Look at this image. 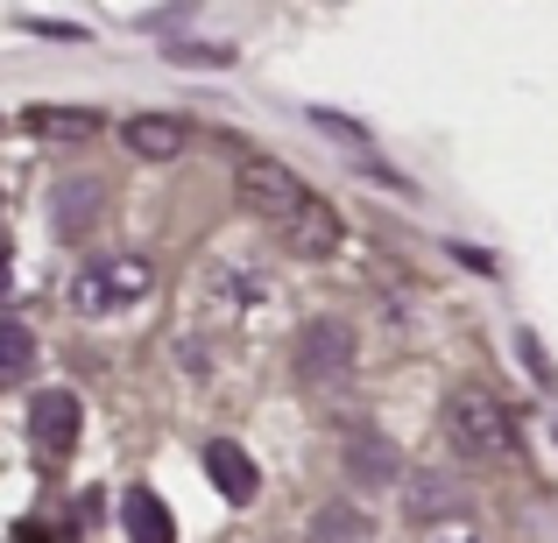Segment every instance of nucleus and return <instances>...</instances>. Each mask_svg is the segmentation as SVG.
<instances>
[{
	"label": "nucleus",
	"mask_w": 558,
	"mask_h": 543,
	"mask_svg": "<svg viewBox=\"0 0 558 543\" xmlns=\"http://www.w3.org/2000/svg\"><path fill=\"white\" fill-rule=\"evenodd\" d=\"M213 304L233 311L241 325H262V318L276 311V283L255 275V269H241V261H219V269H213Z\"/></svg>",
	"instance_id": "423d86ee"
},
{
	"label": "nucleus",
	"mask_w": 558,
	"mask_h": 543,
	"mask_svg": "<svg viewBox=\"0 0 558 543\" xmlns=\"http://www.w3.org/2000/svg\"><path fill=\"white\" fill-rule=\"evenodd\" d=\"M446 437H452L460 459H502V452H517L509 409L495 403L488 388H474V381H460V388L446 395Z\"/></svg>",
	"instance_id": "f03ea898"
},
{
	"label": "nucleus",
	"mask_w": 558,
	"mask_h": 543,
	"mask_svg": "<svg viewBox=\"0 0 558 543\" xmlns=\"http://www.w3.org/2000/svg\"><path fill=\"white\" fill-rule=\"evenodd\" d=\"M452 508H460V488H452L446 473H410V488H403V516L432 522V516H452Z\"/></svg>",
	"instance_id": "4468645a"
},
{
	"label": "nucleus",
	"mask_w": 558,
	"mask_h": 543,
	"mask_svg": "<svg viewBox=\"0 0 558 543\" xmlns=\"http://www.w3.org/2000/svg\"><path fill=\"white\" fill-rule=\"evenodd\" d=\"M121 522H128V543H178V522H170L163 502H156V488H128L121 494Z\"/></svg>",
	"instance_id": "ddd939ff"
},
{
	"label": "nucleus",
	"mask_w": 558,
	"mask_h": 543,
	"mask_svg": "<svg viewBox=\"0 0 558 543\" xmlns=\"http://www.w3.org/2000/svg\"><path fill=\"white\" fill-rule=\"evenodd\" d=\"M28 360H36V340H28L22 318H0V381L28 374Z\"/></svg>",
	"instance_id": "dca6fc26"
},
{
	"label": "nucleus",
	"mask_w": 558,
	"mask_h": 543,
	"mask_svg": "<svg viewBox=\"0 0 558 543\" xmlns=\"http://www.w3.org/2000/svg\"><path fill=\"white\" fill-rule=\"evenodd\" d=\"M99 198H107V184L99 177H71V184H57V233L64 240H85V233L99 226Z\"/></svg>",
	"instance_id": "f8f14e48"
},
{
	"label": "nucleus",
	"mask_w": 558,
	"mask_h": 543,
	"mask_svg": "<svg viewBox=\"0 0 558 543\" xmlns=\"http://www.w3.org/2000/svg\"><path fill=\"white\" fill-rule=\"evenodd\" d=\"M205 473H213V488L227 494L233 508H247L262 494V473H255V459H247L241 445H233V437H213V445H205Z\"/></svg>",
	"instance_id": "9d476101"
},
{
	"label": "nucleus",
	"mask_w": 558,
	"mask_h": 543,
	"mask_svg": "<svg viewBox=\"0 0 558 543\" xmlns=\"http://www.w3.org/2000/svg\"><path fill=\"white\" fill-rule=\"evenodd\" d=\"M0 127H8V121H0Z\"/></svg>",
	"instance_id": "b1692460"
},
{
	"label": "nucleus",
	"mask_w": 558,
	"mask_h": 543,
	"mask_svg": "<svg viewBox=\"0 0 558 543\" xmlns=\"http://www.w3.org/2000/svg\"><path fill=\"white\" fill-rule=\"evenodd\" d=\"M340 466H347V480H354V488H396V480H403V459H396V445L375 431V423H347Z\"/></svg>",
	"instance_id": "39448f33"
},
{
	"label": "nucleus",
	"mask_w": 558,
	"mask_h": 543,
	"mask_svg": "<svg viewBox=\"0 0 558 543\" xmlns=\"http://www.w3.org/2000/svg\"><path fill=\"white\" fill-rule=\"evenodd\" d=\"M22 28H28V36H50V42H85V28H78V22H43V14H28Z\"/></svg>",
	"instance_id": "aec40b11"
},
{
	"label": "nucleus",
	"mask_w": 558,
	"mask_h": 543,
	"mask_svg": "<svg viewBox=\"0 0 558 543\" xmlns=\"http://www.w3.org/2000/svg\"><path fill=\"white\" fill-rule=\"evenodd\" d=\"M276 240H283L290 255H304V261H326V255H340V212H332L326 198H312L298 219L276 226Z\"/></svg>",
	"instance_id": "0eeeda50"
},
{
	"label": "nucleus",
	"mask_w": 558,
	"mask_h": 543,
	"mask_svg": "<svg viewBox=\"0 0 558 543\" xmlns=\"http://www.w3.org/2000/svg\"><path fill=\"white\" fill-rule=\"evenodd\" d=\"M233 184H241V198L255 205V212L269 219V226H283V219H298L304 205L318 198V190L304 184V177H298L290 163H276V156H241V170H233Z\"/></svg>",
	"instance_id": "20e7f679"
},
{
	"label": "nucleus",
	"mask_w": 558,
	"mask_h": 543,
	"mask_svg": "<svg viewBox=\"0 0 558 543\" xmlns=\"http://www.w3.org/2000/svg\"><path fill=\"white\" fill-rule=\"evenodd\" d=\"M8 261H14V255L0 247V304H8V283H14V269H8Z\"/></svg>",
	"instance_id": "4be33fe9"
},
{
	"label": "nucleus",
	"mask_w": 558,
	"mask_h": 543,
	"mask_svg": "<svg viewBox=\"0 0 558 543\" xmlns=\"http://www.w3.org/2000/svg\"><path fill=\"white\" fill-rule=\"evenodd\" d=\"M452 255H460L474 275H495V255H488V247H460V240H452Z\"/></svg>",
	"instance_id": "412c9836"
},
{
	"label": "nucleus",
	"mask_w": 558,
	"mask_h": 543,
	"mask_svg": "<svg viewBox=\"0 0 558 543\" xmlns=\"http://www.w3.org/2000/svg\"><path fill=\"white\" fill-rule=\"evenodd\" d=\"M517 354H523V367H531V381H537V388L558 395V360L545 354V340H537L531 325H517Z\"/></svg>",
	"instance_id": "f3484780"
},
{
	"label": "nucleus",
	"mask_w": 558,
	"mask_h": 543,
	"mask_svg": "<svg viewBox=\"0 0 558 543\" xmlns=\"http://www.w3.org/2000/svg\"><path fill=\"white\" fill-rule=\"evenodd\" d=\"M304 536H312V543H368V516H361L354 502H326Z\"/></svg>",
	"instance_id": "2eb2a0df"
},
{
	"label": "nucleus",
	"mask_w": 558,
	"mask_h": 543,
	"mask_svg": "<svg viewBox=\"0 0 558 543\" xmlns=\"http://www.w3.org/2000/svg\"><path fill=\"white\" fill-rule=\"evenodd\" d=\"M163 57H170V64H205V71L233 64V50H213V42H178V36L163 42Z\"/></svg>",
	"instance_id": "a211bd4d"
},
{
	"label": "nucleus",
	"mask_w": 558,
	"mask_h": 543,
	"mask_svg": "<svg viewBox=\"0 0 558 543\" xmlns=\"http://www.w3.org/2000/svg\"><path fill=\"white\" fill-rule=\"evenodd\" d=\"M191 127L178 113H135V121H121V149L142 156V163H170V156H184Z\"/></svg>",
	"instance_id": "1a4fd4ad"
},
{
	"label": "nucleus",
	"mask_w": 558,
	"mask_h": 543,
	"mask_svg": "<svg viewBox=\"0 0 558 543\" xmlns=\"http://www.w3.org/2000/svg\"><path fill=\"white\" fill-rule=\"evenodd\" d=\"M99 127L107 121H99L93 107H28V135L50 141V149H85Z\"/></svg>",
	"instance_id": "9b49d317"
},
{
	"label": "nucleus",
	"mask_w": 558,
	"mask_h": 543,
	"mask_svg": "<svg viewBox=\"0 0 558 543\" xmlns=\"http://www.w3.org/2000/svg\"><path fill=\"white\" fill-rule=\"evenodd\" d=\"M149 289H156V269L142 255H93V261L71 269L64 297H71L78 318H121V311H135Z\"/></svg>",
	"instance_id": "f257e3e1"
},
{
	"label": "nucleus",
	"mask_w": 558,
	"mask_h": 543,
	"mask_svg": "<svg viewBox=\"0 0 558 543\" xmlns=\"http://www.w3.org/2000/svg\"><path fill=\"white\" fill-rule=\"evenodd\" d=\"M78 417H85V409H78V395H71V388H43L36 403H28V431H36V445L50 452V459L78 445Z\"/></svg>",
	"instance_id": "6e6552de"
},
{
	"label": "nucleus",
	"mask_w": 558,
	"mask_h": 543,
	"mask_svg": "<svg viewBox=\"0 0 558 543\" xmlns=\"http://www.w3.org/2000/svg\"><path fill=\"white\" fill-rule=\"evenodd\" d=\"M354 354H361L354 325H347V318H332V311L326 318H304L298 340H290V367H298L304 388H326V381L354 374Z\"/></svg>",
	"instance_id": "7ed1b4c3"
},
{
	"label": "nucleus",
	"mask_w": 558,
	"mask_h": 543,
	"mask_svg": "<svg viewBox=\"0 0 558 543\" xmlns=\"http://www.w3.org/2000/svg\"><path fill=\"white\" fill-rule=\"evenodd\" d=\"M460 543H474V536H460Z\"/></svg>",
	"instance_id": "5701e85b"
},
{
	"label": "nucleus",
	"mask_w": 558,
	"mask_h": 543,
	"mask_svg": "<svg viewBox=\"0 0 558 543\" xmlns=\"http://www.w3.org/2000/svg\"><path fill=\"white\" fill-rule=\"evenodd\" d=\"M312 121H318V127H326V135H340V141H354V149H368V127H361V121H347V113H332V107H318V113H312Z\"/></svg>",
	"instance_id": "6ab92c4d"
}]
</instances>
